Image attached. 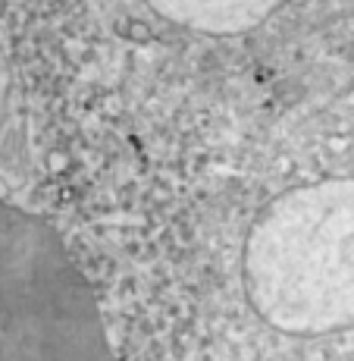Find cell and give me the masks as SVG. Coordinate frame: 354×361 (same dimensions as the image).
I'll return each mask as SVG.
<instances>
[{
  "label": "cell",
  "mask_w": 354,
  "mask_h": 361,
  "mask_svg": "<svg viewBox=\"0 0 354 361\" xmlns=\"http://www.w3.org/2000/svg\"><path fill=\"white\" fill-rule=\"evenodd\" d=\"M254 308L289 333L354 324V179L295 189L267 207L245 248Z\"/></svg>",
  "instance_id": "cell-1"
},
{
  "label": "cell",
  "mask_w": 354,
  "mask_h": 361,
  "mask_svg": "<svg viewBox=\"0 0 354 361\" xmlns=\"http://www.w3.org/2000/svg\"><path fill=\"white\" fill-rule=\"evenodd\" d=\"M166 23L191 32L232 35L263 23L282 0H144Z\"/></svg>",
  "instance_id": "cell-2"
}]
</instances>
